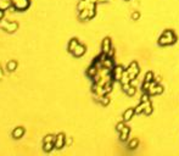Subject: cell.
Masks as SVG:
<instances>
[{
  "mask_svg": "<svg viewBox=\"0 0 179 156\" xmlns=\"http://www.w3.org/2000/svg\"><path fill=\"white\" fill-rule=\"evenodd\" d=\"M0 27L4 28L6 32L9 33H12L15 32L17 28H19V25L16 23V22H8V21H1L0 22Z\"/></svg>",
  "mask_w": 179,
  "mask_h": 156,
  "instance_id": "1",
  "label": "cell"
},
{
  "mask_svg": "<svg viewBox=\"0 0 179 156\" xmlns=\"http://www.w3.org/2000/svg\"><path fill=\"white\" fill-rule=\"evenodd\" d=\"M100 100H101V102H103V104H104V105H106V104H107V102H109V100H107V98H106V96H105V98H101V99H100Z\"/></svg>",
  "mask_w": 179,
  "mask_h": 156,
  "instance_id": "17",
  "label": "cell"
},
{
  "mask_svg": "<svg viewBox=\"0 0 179 156\" xmlns=\"http://www.w3.org/2000/svg\"><path fill=\"white\" fill-rule=\"evenodd\" d=\"M122 74H123V68L121 66H118L113 70V77H115V79H121Z\"/></svg>",
  "mask_w": 179,
  "mask_h": 156,
  "instance_id": "6",
  "label": "cell"
},
{
  "mask_svg": "<svg viewBox=\"0 0 179 156\" xmlns=\"http://www.w3.org/2000/svg\"><path fill=\"white\" fill-rule=\"evenodd\" d=\"M23 134H25V128H23V127H17V128H15L12 131V138L14 139H20V138L23 137Z\"/></svg>",
  "mask_w": 179,
  "mask_h": 156,
  "instance_id": "4",
  "label": "cell"
},
{
  "mask_svg": "<svg viewBox=\"0 0 179 156\" xmlns=\"http://www.w3.org/2000/svg\"><path fill=\"white\" fill-rule=\"evenodd\" d=\"M117 129H118V131H119V132H121V131H122V129H123V124H122V123H119V124H118V126H117Z\"/></svg>",
  "mask_w": 179,
  "mask_h": 156,
  "instance_id": "18",
  "label": "cell"
},
{
  "mask_svg": "<svg viewBox=\"0 0 179 156\" xmlns=\"http://www.w3.org/2000/svg\"><path fill=\"white\" fill-rule=\"evenodd\" d=\"M89 17V10L88 9H83L81 10V14H79V19L81 20H85Z\"/></svg>",
  "mask_w": 179,
  "mask_h": 156,
  "instance_id": "11",
  "label": "cell"
},
{
  "mask_svg": "<svg viewBox=\"0 0 179 156\" xmlns=\"http://www.w3.org/2000/svg\"><path fill=\"white\" fill-rule=\"evenodd\" d=\"M3 78V72H1V70H0V79Z\"/></svg>",
  "mask_w": 179,
  "mask_h": 156,
  "instance_id": "19",
  "label": "cell"
},
{
  "mask_svg": "<svg viewBox=\"0 0 179 156\" xmlns=\"http://www.w3.org/2000/svg\"><path fill=\"white\" fill-rule=\"evenodd\" d=\"M103 65L107 68V70H111V68H112V60H111V59L103 60Z\"/></svg>",
  "mask_w": 179,
  "mask_h": 156,
  "instance_id": "13",
  "label": "cell"
},
{
  "mask_svg": "<svg viewBox=\"0 0 179 156\" xmlns=\"http://www.w3.org/2000/svg\"><path fill=\"white\" fill-rule=\"evenodd\" d=\"M151 78H152V73L150 72V73H147V74H146V79H145V80H146V82H150Z\"/></svg>",
  "mask_w": 179,
  "mask_h": 156,
  "instance_id": "16",
  "label": "cell"
},
{
  "mask_svg": "<svg viewBox=\"0 0 179 156\" xmlns=\"http://www.w3.org/2000/svg\"><path fill=\"white\" fill-rule=\"evenodd\" d=\"M84 53H85V47H84V45H82V44H78V45L76 47V49L72 51V54H73L76 57L82 56Z\"/></svg>",
  "mask_w": 179,
  "mask_h": 156,
  "instance_id": "5",
  "label": "cell"
},
{
  "mask_svg": "<svg viewBox=\"0 0 179 156\" xmlns=\"http://www.w3.org/2000/svg\"><path fill=\"white\" fill-rule=\"evenodd\" d=\"M16 10L23 11L29 8V0H11Z\"/></svg>",
  "mask_w": 179,
  "mask_h": 156,
  "instance_id": "2",
  "label": "cell"
},
{
  "mask_svg": "<svg viewBox=\"0 0 179 156\" xmlns=\"http://www.w3.org/2000/svg\"><path fill=\"white\" fill-rule=\"evenodd\" d=\"M134 113V110H128V111L124 113V121H128L130 120V117H132V115Z\"/></svg>",
  "mask_w": 179,
  "mask_h": 156,
  "instance_id": "14",
  "label": "cell"
},
{
  "mask_svg": "<svg viewBox=\"0 0 179 156\" xmlns=\"http://www.w3.org/2000/svg\"><path fill=\"white\" fill-rule=\"evenodd\" d=\"M6 68H8V71H10V72L15 71L16 68H17V62H16L15 60H11V61H9V62L6 63Z\"/></svg>",
  "mask_w": 179,
  "mask_h": 156,
  "instance_id": "9",
  "label": "cell"
},
{
  "mask_svg": "<svg viewBox=\"0 0 179 156\" xmlns=\"http://www.w3.org/2000/svg\"><path fill=\"white\" fill-rule=\"evenodd\" d=\"M78 44H79V43H78V40H77L76 38L71 39V42H70V44H68V51H70V53H72V51L76 49V47H77Z\"/></svg>",
  "mask_w": 179,
  "mask_h": 156,
  "instance_id": "10",
  "label": "cell"
},
{
  "mask_svg": "<svg viewBox=\"0 0 179 156\" xmlns=\"http://www.w3.org/2000/svg\"><path fill=\"white\" fill-rule=\"evenodd\" d=\"M88 76L89 77H94L95 76V74H96L98 73V70H96V67H95V66H92L90 68H89V70H88Z\"/></svg>",
  "mask_w": 179,
  "mask_h": 156,
  "instance_id": "12",
  "label": "cell"
},
{
  "mask_svg": "<svg viewBox=\"0 0 179 156\" xmlns=\"http://www.w3.org/2000/svg\"><path fill=\"white\" fill-rule=\"evenodd\" d=\"M66 145V137H65L63 133H60L55 138V148L56 149H62Z\"/></svg>",
  "mask_w": 179,
  "mask_h": 156,
  "instance_id": "3",
  "label": "cell"
},
{
  "mask_svg": "<svg viewBox=\"0 0 179 156\" xmlns=\"http://www.w3.org/2000/svg\"><path fill=\"white\" fill-rule=\"evenodd\" d=\"M110 45H111L110 39L106 38L104 40V43H103V51H104V54H109L110 53Z\"/></svg>",
  "mask_w": 179,
  "mask_h": 156,
  "instance_id": "7",
  "label": "cell"
},
{
  "mask_svg": "<svg viewBox=\"0 0 179 156\" xmlns=\"http://www.w3.org/2000/svg\"><path fill=\"white\" fill-rule=\"evenodd\" d=\"M55 148V142H49V143H44V145H43V149H44V151L46 153H50L51 150Z\"/></svg>",
  "mask_w": 179,
  "mask_h": 156,
  "instance_id": "8",
  "label": "cell"
},
{
  "mask_svg": "<svg viewBox=\"0 0 179 156\" xmlns=\"http://www.w3.org/2000/svg\"><path fill=\"white\" fill-rule=\"evenodd\" d=\"M55 138H56V137H54V135H51V134L46 135V137L44 138V143H49V142H55Z\"/></svg>",
  "mask_w": 179,
  "mask_h": 156,
  "instance_id": "15",
  "label": "cell"
}]
</instances>
